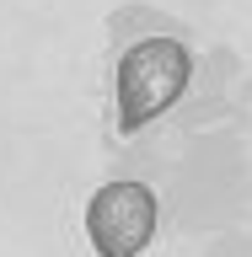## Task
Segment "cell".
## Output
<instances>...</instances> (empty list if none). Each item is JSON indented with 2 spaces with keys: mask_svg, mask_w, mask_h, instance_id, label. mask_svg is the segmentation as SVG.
Returning <instances> with one entry per match:
<instances>
[{
  "mask_svg": "<svg viewBox=\"0 0 252 257\" xmlns=\"http://www.w3.org/2000/svg\"><path fill=\"white\" fill-rule=\"evenodd\" d=\"M188 86V48L172 38H145L118 59V123L145 128Z\"/></svg>",
  "mask_w": 252,
  "mask_h": 257,
  "instance_id": "1",
  "label": "cell"
},
{
  "mask_svg": "<svg viewBox=\"0 0 252 257\" xmlns=\"http://www.w3.org/2000/svg\"><path fill=\"white\" fill-rule=\"evenodd\" d=\"M86 236L97 257H140L156 236V198L145 182H108L86 204Z\"/></svg>",
  "mask_w": 252,
  "mask_h": 257,
  "instance_id": "2",
  "label": "cell"
}]
</instances>
